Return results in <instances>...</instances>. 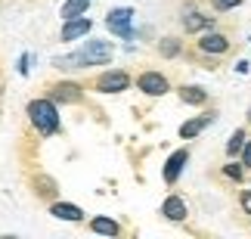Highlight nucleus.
Segmentation results:
<instances>
[{
  "instance_id": "21",
  "label": "nucleus",
  "mask_w": 251,
  "mask_h": 239,
  "mask_svg": "<svg viewBox=\"0 0 251 239\" xmlns=\"http://www.w3.org/2000/svg\"><path fill=\"white\" fill-rule=\"evenodd\" d=\"M239 205H242L245 214H251V189H242V193H239Z\"/></svg>"
},
{
  "instance_id": "8",
  "label": "nucleus",
  "mask_w": 251,
  "mask_h": 239,
  "mask_svg": "<svg viewBox=\"0 0 251 239\" xmlns=\"http://www.w3.org/2000/svg\"><path fill=\"white\" fill-rule=\"evenodd\" d=\"M186 161H189V149H177V152H171V159L165 161V184H177V177H180V171L186 168Z\"/></svg>"
},
{
  "instance_id": "20",
  "label": "nucleus",
  "mask_w": 251,
  "mask_h": 239,
  "mask_svg": "<svg viewBox=\"0 0 251 239\" xmlns=\"http://www.w3.org/2000/svg\"><path fill=\"white\" fill-rule=\"evenodd\" d=\"M242 0H211V9L214 13H229V9H236Z\"/></svg>"
},
{
  "instance_id": "22",
  "label": "nucleus",
  "mask_w": 251,
  "mask_h": 239,
  "mask_svg": "<svg viewBox=\"0 0 251 239\" xmlns=\"http://www.w3.org/2000/svg\"><path fill=\"white\" fill-rule=\"evenodd\" d=\"M242 165H245V168H251V140L245 143V149H242Z\"/></svg>"
},
{
  "instance_id": "9",
  "label": "nucleus",
  "mask_w": 251,
  "mask_h": 239,
  "mask_svg": "<svg viewBox=\"0 0 251 239\" xmlns=\"http://www.w3.org/2000/svg\"><path fill=\"white\" fill-rule=\"evenodd\" d=\"M81 87L78 84H72V81H62V84H53L50 87V100L53 103H81Z\"/></svg>"
},
{
  "instance_id": "18",
  "label": "nucleus",
  "mask_w": 251,
  "mask_h": 239,
  "mask_svg": "<svg viewBox=\"0 0 251 239\" xmlns=\"http://www.w3.org/2000/svg\"><path fill=\"white\" fill-rule=\"evenodd\" d=\"M245 165H242V161H229V165H224V177L226 180H233V184H242V180H245Z\"/></svg>"
},
{
  "instance_id": "2",
  "label": "nucleus",
  "mask_w": 251,
  "mask_h": 239,
  "mask_svg": "<svg viewBox=\"0 0 251 239\" xmlns=\"http://www.w3.org/2000/svg\"><path fill=\"white\" fill-rule=\"evenodd\" d=\"M28 118L37 128V133H44V137L59 131V112H56L53 100H31L28 103Z\"/></svg>"
},
{
  "instance_id": "6",
  "label": "nucleus",
  "mask_w": 251,
  "mask_h": 239,
  "mask_svg": "<svg viewBox=\"0 0 251 239\" xmlns=\"http://www.w3.org/2000/svg\"><path fill=\"white\" fill-rule=\"evenodd\" d=\"M130 19H133V9L130 6H118V9H112V13L105 16V25H109V31L118 34V37H133Z\"/></svg>"
},
{
  "instance_id": "10",
  "label": "nucleus",
  "mask_w": 251,
  "mask_h": 239,
  "mask_svg": "<svg viewBox=\"0 0 251 239\" xmlns=\"http://www.w3.org/2000/svg\"><path fill=\"white\" fill-rule=\"evenodd\" d=\"M90 28H93V22H90V19H84V16L65 19V25H62V41H78V37H84Z\"/></svg>"
},
{
  "instance_id": "11",
  "label": "nucleus",
  "mask_w": 251,
  "mask_h": 239,
  "mask_svg": "<svg viewBox=\"0 0 251 239\" xmlns=\"http://www.w3.org/2000/svg\"><path fill=\"white\" fill-rule=\"evenodd\" d=\"M161 214H165L168 221H186L189 208H186V202H183L180 196H168L165 205H161Z\"/></svg>"
},
{
  "instance_id": "12",
  "label": "nucleus",
  "mask_w": 251,
  "mask_h": 239,
  "mask_svg": "<svg viewBox=\"0 0 251 239\" xmlns=\"http://www.w3.org/2000/svg\"><path fill=\"white\" fill-rule=\"evenodd\" d=\"M214 121V112H211V115H199V118H189L186 124H180V137L183 140H196L201 131L208 128V124Z\"/></svg>"
},
{
  "instance_id": "5",
  "label": "nucleus",
  "mask_w": 251,
  "mask_h": 239,
  "mask_svg": "<svg viewBox=\"0 0 251 239\" xmlns=\"http://www.w3.org/2000/svg\"><path fill=\"white\" fill-rule=\"evenodd\" d=\"M137 87L146 93V97H165V93L171 90V81L161 72H143L137 78Z\"/></svg>"
},
{
  "instance_id": "7",
  "label": "nucleus",
  "mask_w": 251,
  "mask_h": 239,
  "mask_svg": "<svg viewBox=\"0 0 251 239\" xmlns=\"http://www.w3.org/2000/svg\"><path fill=\"white\" fill-rule=\"evenodd\" d=\"M130 87V75L127 72H105L96 78V90L100 93H121Z\"/></svg>"
},
{
  "instance_id": "15",
  "label": "nucleus",
  "mask_w": 251,
  "mask_h": 239,
  "mask_svg": "<svg viewBox=\"0 0 251 239\" xmlns=\"http://www.w3.org/2000/svg\"><path fill=\"white\" fill-rule=\"evenodd\" d=\"M245 143H248V131H245V128H236L233 133H229V143H226V156H229V159L242 156Z\"/></svg>"
},
{
  "instance_id": "4",
  "label": "nucleus",
  "mask_w": 251,
  "mask_h": 239,
  "mask_svg": "<svg viewBox=\"0 0 251 239\" xmlns=\"http://www.w3.org/2000/svg\"><path fill=\"white\" fill-rule=\"evenodd\" d=\"M180 25H183V31H186V34L211 31V28H214V16L199 13L196 6H186V9H183V16H180Z\"/></svg>"
},
{
  "instance_id": "19",
  "label": "nucleus",
  "mask_w": 251,
  "mask_h": 239,
  "mask_svg": "<svg viewBox=\"0 0 251 239\" xmlns=\"http://www.w3.org/2000/svg\"><path fill=\"white\" fill-rule=\"evenodd\" d=\"M180 50H183V44L177 41V37H165V41L158 44V53H161V56H168V59L180 56Z\"/></svg>"
},
{
  "instance_id": "14",
  "label": "nucleus",
  "mask_w": 251,
  "mask_h": 239,
  "mask_svg": "<svg viewBox=\"0 0 251 239\" xmlns=\"http://www.w3.org/2000/svg\"><path fill=\"white\" fill-rule=\"evenodd\" d=\"M50 214L59 217V221H84V212H81L78 205H72V202H56L50 208Z\"/></svg>"
},
{
  "instance_id": "23",
  "label": "nucleus",
  "mask_w": 251,
  "mask_h": 239,
  "mask_svg": "<svg viewBox=\"0 0 251 239\" xmlns=\"http://www.w3.org/2000/svg\"><path fill=\"white\" fill-rule=\"evenodd\" d=\"M248 124H251V109H248Z\"/></svg>"
},
{
  "instance_id": "1",
  "label": "nucleus",
  "mask_w": 251,
  "mask_h": 239,
  "mask_svg": "<svg viewBox=\"0 0 251 239\" xmlns=\"http://www.w3.org/2000/svg\"><path fill=\"white\" fill-rule=\"evenodd\" d=\"M115 47L109 41H87V47H81L78 53L72 56H62V59H56L59 69H87V65H105L112 59Z\"/></svg>"
},
{
  "instance_id": "13",
  "label": "nucleus",
  "mask_w": 251,
  "mask_h": 239,
  "mask_svg": "<svg viewBox=\"0 0 251 239\" xmlns=\"http://www.w3.org/2000/svg\"><path fill=\"white\" fill-rule=\"evenodd\" d=\"M180 100L186 106H205L208 103V90L199 87V84H189V87H180Z\"/></svg>"
},
{
  "instance_id": "17",
  "label": "nucleus",
  "mask_w": 251,
  "mask_h": 239,
  "mask_svg": "<svg viewBox=\"0 0 251 239\" xmlns=\"http://www.w3.org/2000/svg\"><path fill=\"white\" fill-rule=\"evenodd\" d=\"M87 6H90V0H65L62 3V19H75V16H84Z\"/></svg>"
},
{
  "instance_id": "16",
  "label": "nucleus",
  "mask_w": 251,
  "mask_h": 239,
  "mask_svg": "<svg viewBox=\"0 0 251 239\" xmlns=\"http://www.w3.org/2000/svg\"><path fill=\"white\" fill-rule=\"evenodd\" d=\"M90 230L100 233V236H118L121 227H118V221H112V217H93V221H90Z\"/></svg>"
},
{
  "instance_id": "3",
  "label": "nucleus",
  "mask_w": 251,
  "mask_h": 239,
  "mask_svg": "<svg viewBox=\"0 0 251 239\" xmlns=\"http://www.w3.org/2000/svg\"><path fill=\"white\" fill-rule=\"evenodd\" d=\"M199 53H205V56H226L229 53V37L226 34H220V31H214V28H211V31H201V37H199Z\"/></svg>"
}]
</instances>
